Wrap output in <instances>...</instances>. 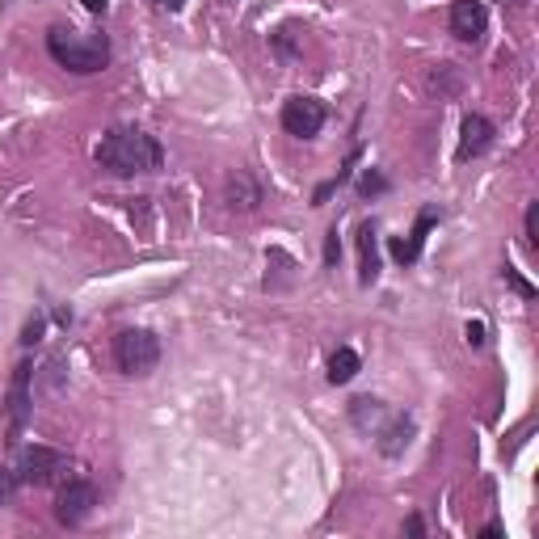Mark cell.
<instances>
[{"mask_svg":"<svg viewBox=\"0 0 539 539\" xmlns=\"http://www.w3.org/2000/svg\"><path fill=\"white\" fill-rule=\"evenodd\" d=\"M434 228V211H422L417 215V224H413V232H409V241H392V257L401 266H413L417 257H422V245H426V232Z\"/></svg>","mask_w":539,"mask_h":539,"instance_id":"30bf717a","label":"cell"},{"mask_svg":"<svg viewBox=\"0 0 539 539\" xmlns=\"http://www.w3.org/2000/svg\"><path fill=\"white\" fill-rule=\"evenodd\" d=\"M152 5H156V9H169V13H177V9L186 5V0H152Z\"/></svg>","mask_w":539,"mask_h":539,"instance_id":"603a6c76","label":"cell"},{"mask_svg":"<svg viewBox=\"0 0 539 539\" xmlns=\"http://www.w3.org/2000/svg\"><path fill=\"white\" fill-rule=\"evenodd\" d=\"M388 190V182H384V173H375V169H367L363 177H358V194L363 198H371V194H384Z\"/></svg>","mask_w":539,"mask_h":539,"instance_id":"2e32d148","label":"cell"},{"mask_svg":"<svg viewBox=\"0 0 539 539\" xmlns=\"http://www.w3.org/2000/svg\"><path fill=\"white\" fill-rule=\"evenodd\" d=\"M17 485H22V481H17V472L13 468H0V502H9V497L17 493Z\"/></svg>","mask_w":539,"mask_h":539,"instance_id":"d6986e66","label":"cell"},{"mask_svg":"<svg viewBox=\"0 0 539 539\" xmlns=\"http://www.w3.org/2000/svg\"><path fill=\"white\" fill-rule=\"evenodd\" d=\"M161 161H165L161 144H156L148 131H135V127H114L102 135V144H97V165L110 169L114 177L156 173Z\"/></svg>","mask_w":539,"mask_h":539,"instance_id":"6da1fadb","label":"cell"},{"mask_svg":"<svg viewBox=\"0 0 539 539\" xmlns=\"http://www.w3.org/2000/svg\"><path fill=\"white\" fill-rule=\"evenodd\" d=\"M97 506V485L93 481H68L59 489V502H55V518L64 527H81L85 518L93 514Z\"/></svg>","mask_w":539,"mask_h":539,"instance_id":"5b68a950","label":"cell"},{"mask_svg":"<svg viewBox=\"0 0 539 539\" xmlns=\"http://www.w3.org/2000/svg\"><path fill=\"white\" fill-rule=\"evenodd\" d=\"M337 257H342V245H337V228L325 236V266H333Z\"/></svg>","mask_w":539,"mask_h":539,"instance_id":"44dd1931","label":"cell"},{"mask_svg":"<svg viewBox=\"0 0 539 539\" xmlns=\"http://www.w3.org/2000/svg\"><path fill=\"white\" fill-rule=\"evenodd\" d=\"M43 329H47L43 316H30L26 329H22V346H38V342H43Z\"/></svg>","mask_w":539,"mask_h":539,"instance_id":"e0dca14e","label":"cell"},{"mask_svg":"<svg viewBox=\"0 0 539 539\" xmlns=\"http://www.w3.org/2000/svg\"><path fill=\"white\" fill-rule=\"evenodd\" d=\"M379 455H388V459H396V455H401L409 443H413V422H409V417H392V422L388 426H379Z\"/></svg>","mask_w":539,"mask_h":539,"instance_id":"8fae6325","label":"cell"},{"mask_svg":"<svg viewBox=\"0 0 539 539\" xmlns=\"http://www.w3.org/2000/svg\"><path fill=\"white\" fill-rule=\"evenodd\" d=\"M350 417H354L358 430H371V426L384 422V405H379L375 396H358V401L350 405Z\"/></svg>","mask_w":539,"mask_h":539,"instance_id":"9a60e30c","label":"cell"},{"mask_svg":"<svg viewBox=\"0 0 539 539\" xmlns=\"http://www.w3.org/2000/svg\"><path fill=\"white\" fill-rule=\"evenodd\" d=\"M106 5H110V0H85V9H89V13H106Z\"/></svg>","mask_w":539,"mask_h":539,"instance_id":"cb8c5ba5","label":"cell"},{"mask_svg":"<svg viewBox=\"0 0 539 539\" xmlns=\"http://www.w3.org/2000/svg\"><path fill=\"white\" fill-rule=\"evenodd\" d=\"M325 127V102H316V97H291L283 106V131L295 135V139H312L321 135Z\"/></svg>","mask_w":539,"mask_h":539,"instance_id":"8992f818","label":"cell"},{"mask_svg":"<svg viewBox=\"0 0 539 539\" xmlns=\"http://www.w3.org/2000/svg\"><path fill=\"white\" fill-rule=\"evenodd\" d=\"M468 342H472V346H485V325H481V321L468 325Z\"/></svg>","mask_w":539,"mask_h":539,"instance_id":"7402d4cb","label":"cell"},{"mask_svg":"<svg viewBox=\"0 0 539 539\" xmlns=\"http://www.w3.org/2000/svg\"><path fill=\"white\" fill-rule=\"evenodd\" d=\"M523 228H527V245L539 249V207H535V203L527 207V224H523Z\"/></svg>","mask_w":539,"mask_h":539,"instance_id":"ffe728a7","label":"cell"},{"mask_svg":"<svg viewBox=\"0 0 539 539\" xmlns=\"http://www.w3.org/2000/svg\"><path fill=\"white\" fill-rule=\"evenodd\" d=\"M354 375H358V354L350 346H342L329 358V384H350Z\"/></svg>","mask_w":539,"mask_h":539,"instance_id":"5bb4252c","label":"cell"},{"mask_svg":"<svg viewBox=\"0 0 539 539\" xmlns=\"http://www.w3.org/2000/svg\"><path fill=\"white\" fill-rule=\"evenodd\" d=\"M502 278H506V283H510V287H514L518 295H527V299L535 295V287H531V283H527V278H523V274H518L514 266H506V270H502Z\"/></svg>","mask_w":539,"mask_h":539,"instance_id":"ac0fdd59","label":"cell"},{"mask_svg":"<svg viewBox=\"0 0 539 539\" xmlns=\"http://www.w3.org/2000/svg\"><path fill=\"white\" fill-rule=\"evenodd\" d=\"M379 278V249H375V224L358 228V283L371 287Z\"/></svg>","mask_w":539,"mask_h":539,"instance_id":"7c38bea8","label":"cell"},{"mask_svg":"<svg viewBox=\"0 0 539 539\" xmlns=\"http://www.w3.org/2000/svg\"><path fill=\"white\" fill-rule=\"evenodd\" d=\"M493 144V123L485 114H468L464 118V127H459V161H476L485 148Z\"/></svg>","mask_w":539,"mask_h":539,"instance_id":"9c48e42d","label":"cell"},{"mask_svg":"<svg viewBox=\"0 0 539 539\" xmlns=\"http://www.w3.org/2000/svg\"><path fill=\"white\" fill-rule=\"evenodd\" d=\"M114 363L123 375H148L161 363V342L148 329H123L114 337Z\"/></svg>","mask_w":539,"mask_h":539,"instance_id":"3957f363","label":"cell"},{"mask_svg":"<svg viewBox=\"0 0 539 539\" xmlns=\"http://www.w3.org/2000/svg\"><path fill=\"white\" fill-rule=\"evenodd\" d=\"M510 5H523V0H510Z\"/></svg>","mask_w":539,"mask_h":539,"instance_id":"d4e9b609","label":"cell"},{"mask_svg":"<svg viewBox=\"0 0 539 539\" xmlns=\"http://www.w3.org/2000/svg\"><path fill=\"white\" fill-rule=\"evenodd\" d=\"M30 375L34 367L30 363H17L13 367V384H9V443H17V434H22L26 417H30Z\"/></svg>","mask_w":539,"mask_h":539,"instance_id":"52a82bcc","label":"cell"},{"mask_svg":"<svg viewBox=\"0 0 539 539\" xmlns=\"http://www.w3.org/2000/svg\"><path fill=\"white\" fill-rule=\"evenodd\" d=\"M47 51L59 68L81 72V76L102 72L110 64V38L106 34H81V30H68V26H51Z\"/></svg>","mask_w":539,"mask_h":539,"instance_id":"7a4b0ae2","label":"cell"},{"mask_svg":"<svg viewBox=\"0 0 539 539\" xmlns=\"http://www.w3.org/2000/svg\"><path fill=\"white\" fill-rule=\"evenodd\" d=\"M485 26H489V13L481 0H455L451 5V34L459 43H481Z\"/></svg>","mask_w":539,"mask_h":539,"instance_id":"ba28073f","label":"cell"},{"mask_svg":"<svg viewBox=\"0 0 539 539\" xmlns=\"http://www.w3.org/2000/svg\"><path fill=\"white\" fill-rule=\"evenodd\" d=\"M257 203H262V186H257L249 173H236L228 182V207L232 211H257Z\"/></svg>","mask_w":539,"mask_h":539,"instance_id":"4fadbf2b","label":"cell"},{"mask_svg":"<svg viewBox=\"0 0 539 539\" xmlns=\"http://www.w3.org/2000/svg\"><path fill=\"white\" fill-rule=\"evenodd\" d=\"M13 472H17V481L22 485H55L59 476L68 472V455L51 451V447H26Z\"/></svg>","mask_w":539,"mask_h":539,"instance_id":"277c9868","label":"cell"}]
</instances>
